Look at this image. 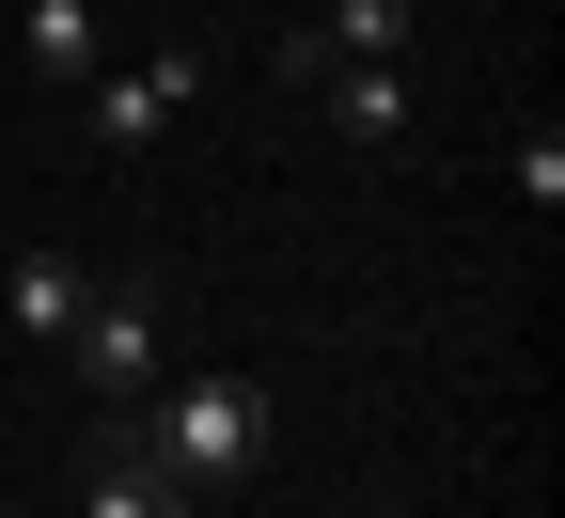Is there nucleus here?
Returning <instances> with one entry per match:
<instances>
[{"instance_id":"1a4fd4ad","label":"nucleus","mask_w":565,"mask_h":518,"mask_svg":"<svg viewBox=\"0 0 565 518\" xmlns=\"http://www.w3.org/2000/svg\"><path fill=\"white\" fill-rule=\"evenodd\" d=\"M519 204H534V220L565 204V126H534V141H519Z\"/></svg>"},{"instance_id":"f257e3e1","label":"nucleus","mask_w":565,"mask_h":518,"mask_svg":"<svg viewBox=\"0 0 565 518\" xmlns=\"http://www.w3.org/2000/svg\"><path fill=\"white\" fill-rule=\"evenodd\" d=\"M189 503H221V487H252L267 472V378H189L173 409H158V440H141Z\"/></svg>"},{"instance_id":"6e6552de","label":"nucleus","mask_w":565,"mask_h":518,"mask_svg":"<svg viewBox=\"0 0 565 518\" xmlns=\"http://www.w3.org/2000/svg\"><path fill=\"white\" fill-rule=\"evenodd\" d=\"M79 299H95V283H79V267H63V252H32L17 283H0V315H17L32 346H63V330H79Z\"/></svg>"},{"instance_id":"39448f33","label":"nucleus","mask_w":565,"mask_h":518,"mask_svg":"<svg viewBox=\"0 0 565 518\" xmlns=\"http://www.w3.org/2000/svg\"><path fill=\"white\" fill-rule=\"evenodd\" d=\"M299 80L330 95V126H345V141H362V158H377V141H393V126H408V47H393V63H299Z\"/></svg>"},{"instance_id":"423d86ee","label":"nucleus","mask_w":565,"mask_h":518,"mask_svg":"<svg viewBox=\"0 0 565 518\" xmlns=\"http://www.w3.org/2000/svg\"><path fill=\"white\" fill-rule=\"evenodd\" d=\"M408 47V0H330L315 32H282V80H299V63H393Z\"/></svg>"},{"instance_id":"f03ea898","label":"nucleus","mask_w":565,"mask_h":518,"mask_svg":"<svg viewBox=\"0 0 565 518\" xmlns=\"http://www.w3.org/2000/svg\"><path fill=\"white\" fill-rule=\"evenodd\" d=\"M189 95H204V63H189V47H158V63H95V80H79V126L110 141V158H141V141H158Z\"/></svg>"},{"instance_id":"20e7f679","label":"nucleus","mask_w":565,"mask_h":518,"mask_svg":"<svg viewBox=\"0 0 565 518\" xmlns=\"http://www.w3.org/2000/svg\"><path fill=\"white\" fill-rule=\"evenodd\" d=\"M79 518H204V503H189L158 456H141V424H110V440H95V487H79Z\"/></svg>"},{"instance_id":"7ed1b4c3","label":"nucleus","mask_w":565,"mask_h":518,"mask_svg":"<svg viewBox=\"0 0 565 518\" xmlns=\"http://www.w3.org/2000/svg\"><path fill=\"white\" fill-rule=\"evenodd\" d=\"M63 346H79V378H95L110 409H126V393H158V299H141V283H95Z\"/></svg>"},{"instance_id":"0eeeda50","label":"nucleus","mask_w":565,"mask_h":518,"mask_svg":"<svg viewBox=\"0 0 565 518\" xmlns=\"http://www.w3.org/2000/svg\"><path fill=\"white\" fill-rule=\"evenodd\" d=\"M95 63H110V32H95V0H32V80H63V95H79Z\"/></svg>"}]
</instances>
